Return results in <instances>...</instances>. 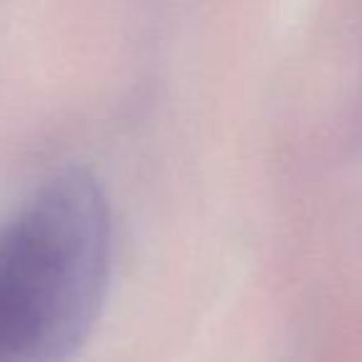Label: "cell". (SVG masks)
Returning a JSON list of instances; mask_svg holds the SVG:
<instances>
[{
    "label": "cell",
    "mask_w": 362,
    "mask_h": 362,
    "mask_svg": "<svg viewBox=\"0 0 362 362\" xmlns=\"http://www.w3.org/2000/svg\"><path fill=\"white\" fill-rule=\"evenodd\" d=\"M112 228L87 171L52 176L0 223V362H70L110 281Z\"/></svg>",
    "instance_id": "cell-1"
}]
</instances>
